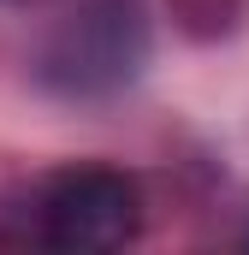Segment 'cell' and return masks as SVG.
Returning <instances> with one entry per match:
<instances>
[{
  "instance_id": "7a4b0ae2",
  "label": "cell",
  "mask_w": 249,
  "mask_h": 255,
  "mask_svg": "<svg viewBox=\"0 0 249 255\" xmlns=\"http://www.w3.org/2000/svg\"><path fill=\"white\" fill-rule=\"evenodd\" d=\"M142 226V196L113 166H71L42 190V244L65 255L124 250Z\"/></svg>"
},
{
  "instance_id": "6da1fadb",
  "label": "cell",
  "mask_w": 249,
  "mask_h": 255,
  "mask_svg": "<svg viewBox=\"0 0 249 255\" xmlns=\"http://www.w3.org/2000/svg\"><path fill=\"white\" fill-rule=\"evenodd\" d=\"M148 60V24L136 12V0H77V12H65L48 30L36 77L71 95V101H101L124 89Z\"/></svg>"
}]
</instances>
